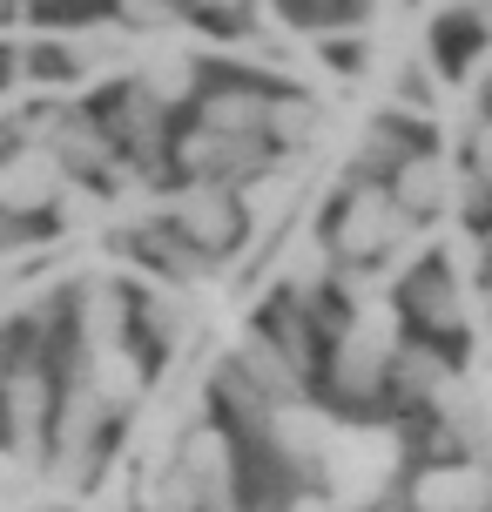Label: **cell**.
I'll return each instance as SVG.
<instances>
[{"label":"cell","mask_w":492,"mask_h":512,"mask_svg":"<svg viewBox=\"0 0 492 512\" xmlns=\"http://www.w3.org/2000/svg\"><path fill=\"white\" fill-rule=\"evenodd\" d=\"M102 425H108V405L88 391V384H75L68 405H61V418H54V445H95Z\"/></svg>","instance_id":"cell-15"},{"label":"cell","mask_w":492,"mask_h":512,"mask_svg":"<svg viewBox=\"0 0 492 512\" xmlns=\"http://www.w3.org/2000/svg\"><path fill=\"white\" fill-rule=\"evenodd\" d=\"M398 304H358V317L344 324V337H337V351H331V378H337V391L344 398H371L378 384H385V371H391V358L405 351L398 344Z\"/></svg>","instance_id":"cell-2"},{"label":"cell","mask_w":492,"mask_h":512,"mask_svg":"<svg viewBox=\"0 0 492 512\" xmlns=\"http://www.w3.org/2000/svg\"><path fill=\"white\" fill-rule=\"evenodd\" d=\"M41 472L14 452V445H0V512H41Z\"/></svg>","instance_id":"cell-16"},{"label":"cell","mask_w":492,"mask_h":512,"mask_svg":"<svg viewBox=\"0 0 492 512\" xmlns=\"http://www.w3.org/2000/svg\"><path fill=\"white\" fill-rule=\"evenodd\" d=\"M263 115H270V102H257V95H216L203 115V128H223V135H263Z\"/></svg>","instance_id":"cell-17"},{"label":"cell","mask_w":492,"mask_h":512,"mask_svg":"<svg viewBox=\"0 0 492 512\" xmlns=\"http://www.w3.org/2000/svg\"><path fill=\"white\" fill-rule=\"evenodd\" d=\"M412 304H418V317H425L432 331H459V290H452V283H439V277H418Z\"/></svg>","instance_id":"cell-22"},{"label":"cell","mask_w":492,"mask_h":512,"mask_svg":"<svg viewBox=\"0 0 492 512\" xmlns=\"http://www.w3.org/2000/svg\"><path fill=\"white\" fill-rule=\"evenodd\" d=\"M135 95H149L156 108H176L196 95V54L182 48H149L135 61Z\"/></svg>","instance_id":"cell-10"},{"label":"cell","mask_w":492,"mask_h":512,"mask_svg":"<svg viewBox=\"0 0 492 512\" xmlns=\"http://www.w3.org/2000/svg\"><path fill=\"white\" fill-rule=\"evenodd\" d=\"M189 7H203V14H230V7H243V0H189Z\"/></svg>","instance_id":"cell-27"},{"label":"cell","mask_w":492,"mask_h":512,"mask_svg":"<svg viewBox=\"0 0 492 512\" xmlns=\"http://www.w3.org/2000/svg\"><path fill=\"white\" fill-rule=\"evenodd\" d=\"M418 230V216H405V203L391 196V189H358L351 203H344V216H337V250L344 256H385L391 243H405V236Z\"/></svg>","instance_id":"cell-3"},{"label":"cell","mask_w":492,"mask_h":512,"mask_svg":"<svg viewBox=\"0 0 492 512\" xmlns=\"http://www.w3.org/2000/svg\"><path fill=\"white\" fill-rule=\"evenodd\" d=\"M472 182H479V189H492V122L472 128Z\"/></svg>","instance_id":"cell-25"},{"label":"cell","mask_w":492,"mask_h":512,"mask_svg":"<svg viewBox=\"0 0 492 512\" xmlns=\"http://www.w3.org/2000/svg\"><path fill=\"white\" fill-rule=\"evenodd\" d=\"M88 512H108V506H88Z\"/></svg>","instance_id":"cell-29"},{"label":"cell","mask_w":492,"mask_h":512,"mask_svg":"<svg viewBox=\"0 0 492 512\" xmlns=\"http://www.w3.org/2000/svg\"><path fill=\"white\" fill-rule=\"evenodd\" d=\"M48 149L61 155V162H75V169H102V162H108V142H102L88 122H61Z\"/></svg>","instance_id":"cell-20"},{"label":"cell","mask_w":492,"mask_h":512,"mask_svg":"<svg viewBox=\"0 0 492 512\" xmlns=\"http://www.w3.org/2000/svg\"><path fill=\"white\" fill-rule=\"evenodd\" d=\"M290 196H297V176H250V189H243L236 209H243L250 223H277L290 209Z\"/></svg>","instance_id":"cell-18"},{"label":"cell","mask_w":492,"mask_h":512,"mask_svg":"<svg viewBox=\"0 0 492 512\" xmlns=\"http://www.w3.org/2000/svg\"><path fill=\"white\" fill-rule=\"evenodd\" d=\"M81 384H88L108 411H129L135 398H142V364H135L122 344H102V351H88V378Z\"/></svg>","instance_id":"cell-11"},{"label":"cell","mask_w":492,"mask_h":512,"mask_svg":"<svg viewBox=\"0 0 492 512\" xmlns=\"http://www.w3.org/2000/svg\"><path fill=\"white\" fill-rule=\"evenodd\" d=\"M176 155L189 162V176H196V182H236V176H257L263 142H257V135H223V128H196V135H189Z\"/></svg>","instance_id":"cell-6"},{"label":"cell","mask_w":492,"mask_h":512,"mask_svg":"<svg viewBox=\"0 0 492 512\" xmlns=\"http://www.w3.org/2000/svg\"><path fill=\"white\" fill-rule=\"evenodd\" d=\"M236 378L243 384H257L270 405H290L297 398V364L270 344V337H243V358H236Z\"/></svg>","instance_id":"cell-12"},{"label":"cell","mask_w":492,"mask_h":512,"mask_svg":"<svg viewBox=\"0 0 492 512\" xmlns=\"http://www.w3.org/2000/svg\"><path fill=\"white\" fill-rule=\"evenodd\" d=\"M391 371L405 378V398H425V405H432V398H439V384L452 378V364H439L432 351H398Z\"/></svg>","instance_id":"cell-19"},{"label":"cell","mask_w":492,"mask_h":512,"mask_svg":"<svg viewBox=\"0 0 492 512\" xmlns=\"http://www.w3.org/2000/svg\"><path fill=\"white\" fill-rule=\"evenodd\" d=\"M176 465L196 479L203 512H236V492H230V438L216 432V425H196V432L182 438V459Z\"/></svg>","instance_id":"cell-9"},{"label":"cell","mask_w":492,"mask_h":512,"mask_svg":"<svg viewBox=\"0 0 492 512\" xmlns=\"http://www.w3.org/2000/svg\"><path fill=\"white\" fill-rule=\"evenodd\" d=\"M311 102H270V115H263V128H270V135H277V142H304V135H311Z\"/></svg>","instance_id":"cell-24"},{"label":"cell","mask_w":492,"mask_h":512,"mask_svg":"<svg viewBox=\"0 0 492 512\" xmlns=\"http://www.w3.org/2000/svg\"><path fill=\"white\" fill-rule=\"evenodd\" d=\"M337 425L324 418V411H311L304 398H290V405H270V418H263V438L284 452L297 472H317V459H324V438H331Z\"/></svg>","instance_id":"cell-8"},{"label":"cell","mask_w":492,"mask_h":512,"mask_svg":"<svg viewBox=\"0 0 492 512\" xmlns=\"http://www.w3.org/2000/svg\"><path fill=\"white\" fill-rule=\"evenodd\" d=\"M176 230L196 243V250H230L236 230H243V209L223 182H196L189 196L176 203Z\"/></svg>","instance_id":"cell-7"},{"label":"cell","mask_w":492,"mask_h":512,"mask_svg":"<svg viewBox=\"0 0 492 512\" xmlns=\"http://www.w3.org/2000/svg\"><path fill=\"white\" fill-rule=\"evenodd\" d=\"M0 236H7V216H0Z\"/></svg>","instance_id":"cell-28"},{"label":"cell","mask_w":492,"mask_h":512,"mask_svg":"<svg viewBox=\"0 0 492 512\" xmlns=\"http://www.w3.org/2000/svg\"><path fill=\"white\" fill-rule=\"evenodd\" d=\"M297 512H337V506L324 499V492H304V499H297Z\"/></svg>","instance_id":"cell-26"},{"label":"cell","mask_w":492,"mask_h":512,"mask_svg":"<svg viewBox=\"0 0 492 512\" xmlns=\"http://www.w3.org/2000/svg\"><path fill=\"white\" fill-rule=\"evenodd\" d=\"M398 459H405V445H398L391 425H337V432L324 438V459H317L324 499H331L337 512L371 506V499L391 486Z\"/></svg>","instance_id":"cell-1"},{"label":"cell","mask_w":492,"mask_h":512,"mask_svg":"<svg viewBox=\"0 0 492 512\" xmlns=\"http://www.w3.org/2000/svg\"><path fill=\"white\" fill-rule=\"evenodd\" d=\"M142 512H203V492L182 465H149L142 472Z\"/></svg>","instance_id":"cell-14"},{"label":"cell","mask_w":492,"mask_h":512,"mask_svg":"<svg viewBox=\"0 0 492 512\" xmlns=\"http://www.w3.org/2000/svg\"><path fill=\"white\" fill-rule=\"evenodd\" d=\"M88 351H102V344H122V304H115V290H88Z\"/></svg>","instance_id":"cell-23"},{"label":"cell","mask_w":492,"mask_h":512,"mask_svg":"<svg viewBox=\"0 0 492 512\" xmlns=\"http://www.w3.org/2000/svg\"><path fill=\"white\" fill-rule=\"evenodd\" d=\"M284 283L297 290V297H317V290L331 283V250H324V243H297V250H290Z\"/></svg>","instance_id":"cell-21"},{"label":"cell","mask_w":492,"mask_h":512,"mask_svg":"<svg viewBox=\"0 0 492 512\" xmlns=\"http://www.w3.org/2000/svg\"><path fill=\"white\" fill-rule=\"evenodd\" d=\"M391 196L405 203V216H432V209L452 196V176H445L439 155H405V162H398V182H391Z\"/></svg>","instance_id":"cell-13"},{"label":"cell","mask_w":492,"mask_h":512,"mask_svg":"<svg viewBox=\"0 0 492 512\" xmlns=\"http://www.w3.org/2000/svg\"><path fill=\"white\" fill-rule=\"evenodd\" d=\"M61 189H68V169L54 149H14L0 162V216H34L61 203Z\"/></svg>","instance_id":"cell-4"},{"label":"cell","mask_w":492,"mask_h":512,"mask_svg":"<svg viewBox=\"0 0 492 512\" xmlns=\"http://www.w3.org/2000/svg\"><path fill=\"white\" fill-rule=\"evenodd\" d=\"M412 506L418 512H492V465H432V472H418L412 486Z\"/></svg>","instance_id":"cell-5"}]
</instances>
